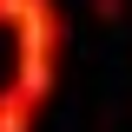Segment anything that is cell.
Listing matches in <instances>:
<instances>
[{
	"mask_svg": "<svg viewBox=\"0 0 132 132\" xmlns=\"http://www.w3.org/2000/svg\"><path fill=\"white\" fill-rule=\"evenodd\" d=\"M60 46H66V20L53 0H33L27 13L13 20V86L46 106L53 99V79H60Z\"/></svg>",
	"mask_w": 132,
	"mask_h": 132,
	"instance_id": "6da1fadb",
	"label": "cell"
},
{
	"mask_svg": "<svg viewBox=\"0 0 132 132\" xmlns=\"http://www.w3.org/2000/svg\"><path fill=\"white\" fill-rule=\"evenodd\" d=\"M40 112H46V106H33L13 79L0 86V132H33V119H40Z\"/></svg>",
	"mask_w": 132,
	"mask_h": 132,
	"instance_id": "7a4b0ae2",
	"label": "cell"
},
{
	"mask_svg": "<svg viewBox=\"0 0 132 132\" xmlns=\"http://www.w3.org/2000/svg\"><path fill=\"white\" fill-rule=\"evenodd\" d=\"M27 7H33V0H0V27H13V20L27 13Z\"/></svg>",
	"mask_w": 132,
	"mask_h": 132,
	"instance_id": "3957f363",
	"label": "cell"
},
{
	"mask_svg": "<svg viewBox=\"0 0 132 132\" xmlns=\"http://www.w3.org/2000/svg\"><path fill=\"white\" fill-rule=\"evenodd\" d=\"M99 7H106V13H119V0H99Z\"/></svg>",
	"mask_w": 132,
	"mask_h": 132,
	"instance_id": "277c9868",
	"label": "cell"
}]
</instances>
